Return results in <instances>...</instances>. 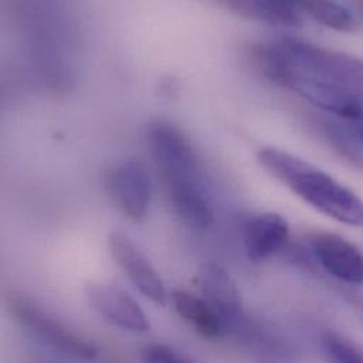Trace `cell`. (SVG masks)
<instances>
[{
  "mask_svg": "<svg viewBox=\"0 0 363 363\" xmlns=\"http://www.w3.org/2000/svg\"><path fill=\"white\" fill-rule=\"evenodd\" d=\"M248 54L267 79L295 94L309 85H328L363 105L360 57L289 37L252 44Z\"/></svg>",
  "mask_w": 363,
  "mask_h": 363,
  "instance_id": "cell-1",
  "label": "cell"
},
{
  "mask_svg": "<svg viewBox=\"0 0 363 363\" xmlns=\"http://www.w3.org/2000/svg\"><path fill=\"white\" fill-rule=\"evenodd\" d=\"M258 164L319 213L352 227H363V200L312 163L275 146L257 152Z\"/></svg>",
  "mask_w": 363,
  "mask_h": 363,
  "instance_id": "cell-2",
  "label": "cell"
},
{
  "mask_svg": "<svg viewBox=\"0 0 363 363\" xmlns=\"http://www.w3.org/2000/svg\"><path fill=\"white\" fill-rule=\"evenodd\" d=\"M147 145L163 183L197 180L199 156L187 136L167 121H153L147 128Z\"/></svg>",
  "mask_w": 363,
  "mask_h": 363,
  "instance_id": "cell-3",
  "label": "cell"
},
{
  "mask_svg": "<svg viewBox=\"0 0 363 363\" xmlns=\"http://www.w3.org/2000/svg\"><path fill=\"white\" fill-rule=\"evenodd\" d=\"M106 191L115 207L130 221L145 220L152 200V182L147 169L138 160H123L105 176Z\"/></svg>",
  "mask_w": 363,
  "mask_h": 363,
  "instance_id": "cell-4",
  "label": "cell"
},
{
  "mask_svg": "<svg viewBox=\"0 0 363 363\" xmlns=\"http://www.w3.org/2000/svg\"><path fill=\"white\" fill-rule=\"evenodd\" d=\"M10 309L23 326L54 349L84 360L95 357L96 350L92 343L69 330L27 298L11 296Z\"/></svg>",
  "mask_w": 363,
  "mask_h": 363,
  "instance_id": "cell-5",
  "label": "cell"
},
{
  "mask_svg": "<svg viewBox=\"0 0 363 363\" xmlns=\"http://www.w3.org/2000/svg\"><path fill=\"white\" fill-rule=\"evenodd\" d=\"M108 250L115 264L145 298L156 305H166L169 295L162 277L128 234L119 230L111 231Z\"/></svg>",
  "mask_w": 363,
  "mask_h": 363,
  "instance_id": "cell-6",
  "label": "cell"
},
{
  "mask_svg": "<svg viewBox=\"0 0 363 363\" xmlns=\"http://www.w3.org/2000/svg\"><path fill=\"white\" fill-rule=\"evenodd\" d=\"M85 298L99 316L119 329L133 333L150 329L149 319L139 303L116 285L91 282L85 288Z\"/></svg>",
  "mask_w": 363,
  "mask_h": 363,
  "instance_id": "cell-7",
  "label": "cell"
},
{
  "mask_svg": "<svg viewBox=\"0 0 363 363\" xmlns=\"http://www.w3.org/2000/svg\"><path fill=\"white\" fill-rule=\"evenodd\" d=\"M308 244L328 274L347 284H363V255L350 241L335 233L318 231L309 235Z\"/></svg>",
  "mask_w": 363,
  "mask_h": 363,
  "instance_id": "cell-8",
  "label": "cell"
},
{
  "mask_svg": "<svg viewBox=\"0 0 363 363\" xmlns=\"http://www.w3.org/2000/svg\"><path fill=\"white\" fill-rule=\"evenodd\" d=\"M289 238V225L278 213H261L244 225L242 242L247 257L259 262L281 251Z\"/></svg>",
  "mask_w": 363,
  "mask_h": 363,
  "instance_id": "cell-9",
  "label": "cell"
},
{
  "mask_svg": "<svg viewBox=\"0 0 363 363\" xmlns=\"http://www.w3.org/2000/svg\"><path fill=\"white\" fill-rule=\"evenodd\" d=\"M166 196L177 218L193 230H207L214 223L213 207L197 180L164 183Z\"/></svg>",
  "mask_w": 363,
  "mask_h": 363,
  "instance_id": "cell-10",
  "label": "cell"
},
{
  "mask_svg": "<svg viewBox=\"0 0 363 363\" xmlns=\"http://www.w3.org/2000/svg\"><path fill=\"white\" fill-rule=\"evenodd\" d=\"M197 282L201 296L224 319L235 318L241 311L240 291L231 275L218 264H204L199 274Z\"/></svg>",
  "mask_w": 363,
  "mask_h": 363,
  "instance_id": "cell-11",
  "label": "cell"
},
{
  "mask_svg": "<svg viewBox=\"0 0 363 363\" xmlns=\"http://www.w3.org/2000/svg\"><path fill=\"white\" fill-rule=\"evenodd\" d=\"M170 302L177 315L199 335L207 339L220 336L223 330V318L203 296L179 289L170 294Z\"/></svg>",
  "mask_w": 363,
  "mask_h": 363,
  "instance_id": "cell-12",
  "label": "cell"
},
{
  "mask_svg": "<svg viewBox=\"0 0 363 363\" xmlns=\"http://www.w3.org/2000/svg\"><path fill=\"white\" fill-rule=\"evenodd\" d=\"M302 16L330 30L349 33L356 28L353 13L336 0H292Z\"/></svg>",
  "mask_w": 363,
  "mask_h": 363,
  "instance_id": "cell-13",
  "label": "cell"
},
{
  "mask_svg": "<svg viewBox=\"0 0 363 363\" xmlns=\"http://www.w3.org/2000/svg\"><path fill=\"white\" fill-rule=\"evenodd\" d=\"M255 18L277 27L296 28L303 23V16L292 0H254Z\"/></svg>",
  "mask_w": 363,
  "mask_h": 363,
  "instance_id": "cell-14",
  "label": "cell"
},
{
  "mask_svg": "<svg viewBox=\"0 0 363 363\" xmlns=\"http://www.w3.org/2000/svg\"><path fill=\"white\" fill-rule=\"evenodd\" d=\"M323 349L330 363H363V350L339 335L328 333Z\"/></svg>",
  "mask_w": 363,
  "mask_h": 363,
  "instance_id": "cell-15",
  "label": "cell"
},
{
  "mask_svg": "<svg viewBox=\"0 0 363 363\" xmlns=\"http://www.w3.org/2000/svg\"><path fill=\"white\" fill-rule=\"evenodd\" d=\"M143 363H193L164 345H149L142 352Z\"/></svg>",
  "mask_w": 363,
  "mask_h": 363,
  "instance_id": "cell-16",
  "label": "cell"
},
{
  "mask_svg": "<svg viewBox=\"0 0 363 363\" xmlns=\"http://www.w3.org/2000/svg\"><path fill=\"white\" fill-rule=\"evenodd\" d=\"M216 3L224 6L230 11L247 17V18H255L254 11V0H214Z\"/></svg>",
  "mask_w": 363,
  "mask_h": 363,
  "instance_id": "cell-17",
  "label": "cell"
},
{
  "mask_svg": "<svg viewBox=\"0 0 363 363\" xmlns=\"http://www.w3.org/2000/svg\"><path fill=\"white\" fill-rule=\"evenodd\" d=\"M346 123V126L349 128V130L352 132V135L356 138V140L360 143V146L363 147V119L362 121H343Z\"/></svg>",
  "mask_w": 363,
  "mask_h": 363,
  "instance_id": "cell-18",
  "label": "cell"
}]
</instances>
